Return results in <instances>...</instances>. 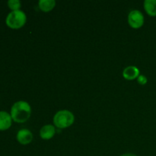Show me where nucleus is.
<instances>
[{
  "label": "nucleus",
  "mask_w": 156,
  "mask_h": 156,
  "mask_svg": "<svg viewBox=\"0 0 156 156\" xmlns=\"http://www.w3.org/2000/svg\"><path fill=\"white\" fill-rule=\"evenodd\" d=\"M55 133H56V128L51 124L45 125L40 130V136L41 139L45 140H49L53 138Z\"/></svg>",
  "instance_id": "nucleus-8"
},
{
  "label": "nucleus",
  "mask_w": 156,
  "mask_h": 156,
  "mask_svg": "<svg viewBox=\"0 0 156 156\" xmlns=\"http://www.w3.org/2000/svg\"><path fill=\"white\" fill-rule=\"evenodd\" d=\"M137 82H138V83L140 84V85H144L148 82V79L145 76H143V75H140V76L137 78Z\"/></svg>",
  "instance_id": "nucleus-12"
},
{
  "label": "nucleus",
  "mask_w": 156,
  "mask_h": 156,
  "mask_svg": "<svg viewBox=\"0 0 156 156\" xmlns=\"http://www.w3.org/2000/svg\"><path fill=\"white\" fill-rule=\"evenodd\" d=\"M144 15L140 11L133 10L128 15V23L133 28H140L144 24Z\"/></svg>",
  "instance_id": "nucleus-4"
},
{
  "label": "nucleus",
  "mask_w": 156,
  "mask_h": 156,
  "mask_svg": "<svg viewBox=\"0 0 156 156\" xmlns=\"http://www.w3.org/2000/svg\"><path fill=\"white\" fill-rule=\"evenodd\" d=\"M12 118L6 111H0V131L9 129L12 126Z\"/></svg>",
  "instance_id": "nucleus-7"
},
{
  "label": "nucleus",
  "mask_w": 156,
  "mask_h": 156,
  "mask_svg": "<svg viewBox=\"0 0 156 156\" xmlns=\"http://www.w3.org/2000/svg\"><path fill=\"white\" fill-rule=\"evenodd\" d=\"M7 4L12 12L20 10V8L21 6V3L19 0H9Z\"/></svg>",
  "instance_id": "nucleus-11"
},
{
  "label": "nucleus",
  "mask_w": 156,
  "mask_h": 156,
  "mask_svg": "<svg viewBox=\"0 0 156 156\" xmlns=\"http://www.w3.org/2000/svg\"><path fill=\"white\" fill-rule=\"evenodd\" d=\"M17 141L21 145H27L30 143L33 140V134L29 129H20L16 135Z\"/></svg>",
  "instance_id": "nucleus-5"
},
{
  "label": "nucleus",
  "mask_w": 156,
  "mask_h": 156,
  "mask_svg": "<svg viewBox=\"0 0 156 156\" xmlns=\"http://www.w3.org/2000/svg\"><path fill=\"white\" fill-rule=\"evenodd\" d=\"M27 21V16L23 11H14L7 15L5 24L12 29H19L24 26Z\"/></svg>",
  "instance_id": "nucleus-3"
},
{
  "label": "nucleus",
  "mask_w": 156,
  "mask_h": 156,
  "mask_svg": "<svg viewBox=\"0 0 156 156\" xmlns=\"http://www.w3.org/2000/svg\"><path fill=\"white\" fill-rule=\"evenodd\" d=\"M10 114L12 120L16 123H24L31 115V107L27 102L19 101L12 105Z\"/></svg>",
  "instance_id": "nucleus-1"
},
{
  "label": "nucleus",
  "mask_w": 156,
  "mask_h": 156,
  "mask_svg": "<svg viewBox=\"0 0 156 156\" xmlns=\"http://www.w3.org/2000/svg\"><path fill=\"white\" fill-rule=\"evenodd\" d=\"M75 116L68 110H62L56 113L53 117V123L59 129H66L73 124Z\"/></svg>",
  "instance_id": "nucleus-2"
},
{
  "label": "nucleus",
  "mask_w": 156,
  "mask_h": 156,
  "mask_svg": "<svg viewBox=\"0 0 156 156\" xmlns=\"http://www.w3.org/2000/svg\"><path fill=\"white\" fill-rule=\"evenodd\" d=\"M40 9L44 12H49L53 10L56 6L55 0H40L38 2Z\"/></svg>",
  "instance_id": "nucleus-10"
},
{
  "label": "nucleus",
  "mask_w": 156,
  "mask_h": 156,
  "mask_svg": "<svg viewBox=\"0 0 156 156\" xmlns=\"http://www.w3.org/2000/svg\"><path fill=\"white\" fill-rule=\"evenodd\" d=\"M140 71L135 66H129L126 67L123 71V76L125 79L128 81H132L136 79L140 76Z\"/></svg>",
  "instance_id": "nucleus-6"
},
{
  "label": "nucleus",
  "mask_w": 156,
  "mask_h": 156,
  "mask_svg": "<svg viewBox=\"0 0 156 156\" xmlns=\"http://www.w3.org/2000/svg\"><path fill=\"white\" fill-rule=\"evenodd\" d=\"M143 6L147 15L151 17L156 16V0H146Z\"/></svg>",
  "instance_id": "nucleus-9"
},
{
  "label": "nucleus",
  "mask_w": 156,
  "mask_h": 156,
  "mask_svg": "<svg viewBox=\"0 0 156 156\" xmlns=\"http://www.w3.org/2000/svg\"><path fill=\"white\" fill-rule=\"evenodd\" d=\"M120 156H137V155H134V154L133 153H125V154H123V155H121Z\"/></svg>",
  "instance_id": "nucleus-13"
}]
</instances>
